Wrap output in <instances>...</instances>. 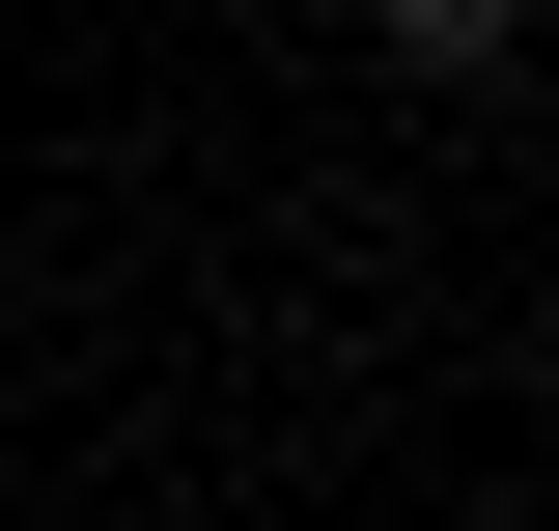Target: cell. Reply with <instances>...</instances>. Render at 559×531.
Instances as JSON below:
<instances>
[{
  "label": "cell",
  "mask_w": 559,
  "mask_h": 531,
  "mask_svg": "<svg viewBox=\"0 0 559 531\" xmlns=\"http://www.w3.org/2000/svg\"><path fill=\"white\" fill-rule=\"evenodd\" d=\"M364 57H392V84H503V57H532V0H364Z\"/></svg>",
  "instance_id": "obj_1"
}]
</instances>
